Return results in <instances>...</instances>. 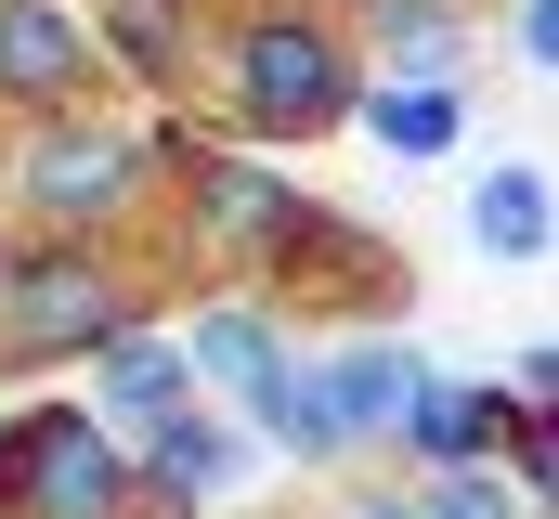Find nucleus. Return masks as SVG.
I'll return each mask as SVG.
<instances>
[{"mask_svg": "<svg viewBox=\"0 0 559 519\" xmlns=\"http://www.w3.org/2000/svg\"><path fill=\"white\" fill-rule=\"evenodd\" d=\"M195 364H222V377H274L286 351H274V325H261V312H209V325H195Z\"/></svg>", "mask_w": 559, "mask_h": 519, "instance_id": "14", "label": "nucleus"}, {"mask_svg": "<svg viewBox=\"0 0 559 519\" xmlns=\"http://www.w3.org/2000/svg\"><path fill=\"white\" fill-rule=\"evenodd\" d=\"M209 221H222V234L286 248V234H299V195H286V182H261V169H209Z\"/></svg>", "mask_w": 559, "mask_h": 519, "instance_id": "12", "label": "nucleus"}, {"mask_svg": "<svg viewBox=\"0 0 559 519\" xmlns=\"http://www.w3.org/2000/svg\"><path fill=\"white\" fill-rule=\"evenodd\" d=\"M404 402H417V351H404V338H365V351L325 364V415H338V442H391Z\"/></svg>", "mask_w": 559, "mask_h": 519, "instance_id": "5", "label": "nucleus"}, {"mask_svg": "<svg viewBox=\"0 0 559 519\" xmlns=\"http://www.w3.org/2000/svg\"><path fill=\"white\" fill-rule=\"evenodd\" d=\"M105 389H118V415L156 429V415L195 402V351H169V338H131V325H118V338H105Z\"/></svg>", "mask_w": 559, "mask_h": 519, "instance_id": "8", "label": "nucleus"}, {"mask_svg": "<svg viewBox=\"0 0 559 519\" xmlns=\"http://www.w3.org/2000/svg\"><path fill=\"white\" fill-rule=\"evenodd\" d=\"M118 52H131L143 79H169L182 65V0H118Z\"/></svg>", "mask_w": 559, "mask_h": 519, "instance_id": "15", "label": "nucleus"}, {"mask_svg": "<svg viewBox=\"0 0 559 519\" xmlns=\"http://www.w3.org/2000/svg\"><path fill=\"white\" fill-rule=\"evenodd\" d=\"M417 519H534V507H508V494L481 481V455H468V468H442V494H429Z\"/></svg>", "mask_w": 559, "mask_h": 519, "instance_id": "16", "label": "nucleus"}, {"mask_svg": "<svg viewBox=\"0 0 559 519\" xmlns=\"http://www.w3.org/2000/svg\"><path fill=\"white\" fill-rule=\"evenodd\" d=\"M0 519H131V455L105 442V415H13L0 442Z\"/></svg>", "mask_w": 559, "mask_h": 519, "instance_id": "1", "label": "nucleus"}, {"mask_svg": "<svg viewBox=\"0 0 559 519\" xmlns=\"http://www.w3.org/2000/svg\"><path fill=\"white\" fill-rule=\"evenodd\" d=\"M235 105H248V130H325V118H352V65H338L325 26L261 13L235 39Z\"/></svg>", "mask_w": 559, "mask_h": 519, "instance_id": "2", "label": "nucleus"}, {"mask_svg": "<svg viewBox=\"0 0 559 519\" xmlns=\"http://www.w3.org/2000/svg\"><path fill=\"white\" fill-rule=\"evenodd\" d=\"M0 299H13V338H26V351H105L118 312H131L92 260H52V273H26V286H0Z\"/></svg>", "mask_w": 559, "mask_h": 519, "instance_id": "4", "label": "nucleus"}, {"mask_svg": "<svg viewBox=\"0 0 559 519\" xmlns=\"http://www.w3.org/2000/svg\"><path fill=\"white\" fill-rule=\"evenodd\" d=\"M143 468H156V494H169V507H195V494L222 481V429H209V415L182 402V415H156V442H143Z\"/></svg>", "mask_w": 559, "mask_h": 519, "instance_id": "11", "label": "nucleus"}, {"mask_svg": "<svg viewBox=\"0 0 559 519\" xmlns=\"http://www.w3.org/2000/svg\"><path fill=\"white\" fill-rule=\"evenodd\" d=\"M468 248H495V260H534V248H547V169H481Z\"/></svg>", "mask_w": 559, "mask_h": 519, "instance_id": "9", "label": "nucleus"}, {"mask_svg": "<svg viewBox=\"0 0 559 519\" xmlns=\"http://www.w3.org/2000/svg\"><path fill=\"white\" fill-rule=\"evenodd\" d=\"M391 39H404L417 65H442V52H455V13H429V0H391Z\"/></svg>", "mask_w": 559, "mask_h": 519, "instance_id": "17", "label": "nucleus"}, {"mask_svg": "<svg viewBox=\"0 0 559 519\" xmlns=\"http://www.w3.org/2000/svg\"><path fill=\"white\" fill-rule=\"evenodd\" d=\"M92 92V26L66 0H0V105H79Z\"/></svg>", "mask_w": 559, "mask_h": 519, "instance_id": "3", "label": "nucleus"}, {"mask_svg": "<svg viewBox=\"0 0 559 519\" xmlns=\"http://www.w3.org/2000/svg\"><path fill=\"white\" fill-rule=\"evenodd\" d=\"M495 429H508V402H495V389H442V377H417V402H404V442H417V455H442V468L495 455Z\"/></svg>", "mask_w": 559, "mask_h": 519, "instance_id": "7", "label": "nucleus"}, {"mask_svg": "<svg viewBox=\"0 0 559 519\" xmlns=\"http://www.w3.org/2000/svg\"><path fill=\"white\" fill-rule=\"evenodd\" d=\"M248 415L274 429L286 455H338V415H325V377H299V364H274V377L248 389Z\"/></svg>", "mask_w": 559, "mask_h": 519, "instance_id": "10", "label": "nucleus"}, {"mask_svg": "<svg viewBox=\"0 0 559 519\" xmlns=\"http://www.w3.org/2000/svg\"><path fill=\"white\" fill-rule=\"evenodd\" d=\"M0 286H13V273H0Z\"/></svg>", "mask_w": 559, "mask_h": 519, "instance_id": "19", "label": "nucleus"}, {"mask_svg": "<svg viewBox=\"0 0 559 519\" xmlns=\"http://www.w3.org/2000/svg\"><path fill=\"white\" fill-rule=\"evenodd\" d=\"M352 519H417V507H352Z\"/></svg>", "mask_w": 559, "mask_h": 519, "instance_id": "18", "label": "nucleus"}, {"mask_svg": "<svg viewBox=\"0 0 559 519\" xmlns=\"http://www.w3.org/2000/svg\"><path fill=\"white\" fill-rule=\"evenodd\" d=\"M378 143H391V156H442V143H455V92H442V79L378 92Z\"/></svg>", "mask_w": 559, "mask_h": 519, "instance_id": "13", "label": "nucleus"}, {"mask_svg": "<svg viewBox=\"0 0 559 519\" xmlns=\"http://www.w3.org/2000/svg\"><path fill=\"white\" fill-rule=\"evenodd\" d=\"M118 182H131V143H105V130H52L39 156H26V195L39 208H118Z\"/></svg>", "mask_w": 559, "mask_h": 519, "instance_id": "6", "label": "nucleus"}]
</instances>
